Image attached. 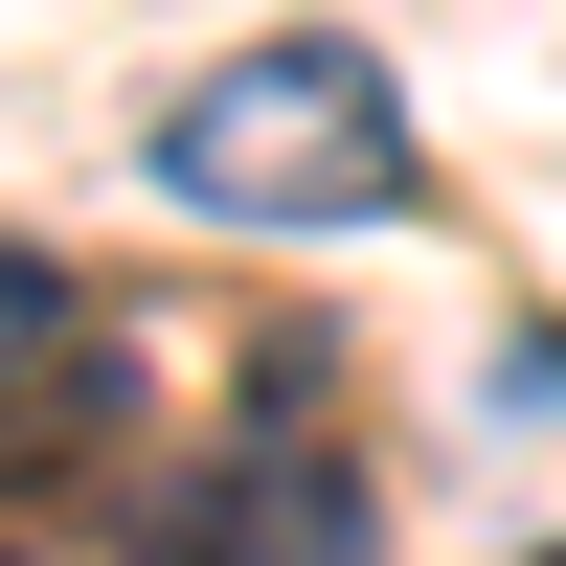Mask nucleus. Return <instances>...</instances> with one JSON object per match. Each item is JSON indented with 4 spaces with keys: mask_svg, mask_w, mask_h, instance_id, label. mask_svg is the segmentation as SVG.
Returning a JSON list of instances; mask_svg holds the SVG:
<instances>
[{
    "mask_svg": "<svg viewBox=\"0 0 566 566\" xmlns=\"http://www.w3.org/2000/svg\"><path fill=\"white\" fill-rule=\"evenodd\" d=\"M136 181H159L181 227H272V250H317V227H386V205H408V91H386V45H340V23L227 45V69L159 91Z\"/></svg>",
    "mask_w": 566,
    "mask_h": 566,
    "instance_id": "obj_1",
    "label": "nucleus"
},
{
    "mask_svg": "<svg viewBox=\"0 0 566 566\" xmlns=\"http://www.w3.org/2000/svg\"><path fill=\"white\" fill-rule=\"evenodd\" d=\"M136 566H363V453L317 431V340H295V317L250 340L227 453H181V499L136 522Z\"/></svg>",
    "mask_w": 566,
    "mask_h": 566,
    "instance_id": "obj_2",
    "label": "nucleus"
},
{
    "mask_svg": "<svg viewBox=\"0 0 566 566\" xmlns=\"http://www.w3.org/2000/svg\"><path fill=\"white\" fill-rule=\"evenodd\" d=\"M136 431V340H69L23 408H0V499H45V476H91V453Z\"/></svg>",
    "mask_w": 566,
    "mask_h": 566,
    "instance_id": "obj_3",
    "label": "nucleus"
},
{
    "mask_svg": "<svg viewBox=\"0 0 566 566\" xmlns=\"http://www.w3.org/2000/svg\"><path fill=\"white\" fill-rule=\"evenodd\" d=\"M69 340H91V295H69L45 250H23V227H0V408H23L45 363H69Z\"/></svg>",
    "mask_w": 566,
    "mask_h": 566,
    "instance_id": "obj_4",
    "label": "nucleus"
},
{
    "mask_svg": "<svg viewBox=\"0 0 566 566\" xmlns=\"http://www.w3.org/2000/svg\"><path fill=\"white\" fill-rule=\"evenodd\" d=\"M0 566H23V544H0Z\"/></svg>",
    "mask_w": 566,
    "mask_h": 566,
    "instance_id": "obj_5",
    "label": "nucleus"
}]
</instances>
